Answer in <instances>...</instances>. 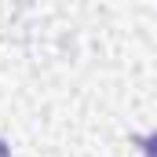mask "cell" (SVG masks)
<instances>
[{
    "label": "cell",
    "instance_id": "cell-2",
    "mask_svg": "<svg viewBox=\"0 0 157 157\" xmlns=\"http://www.w3.org/2000/svg\"><path fill=\"white\" fill-rule=\"evenodd\" d=\"M0 157H11V150H7V143L0 139Z\"/></svg>",
    "mask_w": 157,
    "mask_h": 157
},
{
    "label": "cell",
    "instance_id": "cell-1",
    "mask_svg": "<svg viewBox=\"0 0 157 157\" xmlns=\"http://www.w3.org/2000/svg\"><path fill=\"white\" fill-rule=\"evenodd\" d=\"M135 143L143 146V154H146V157H157V132H150V135H139Z\"/></svg>",
    "mask_w": 157,
    "mask_h": 157
}]
</instances>
